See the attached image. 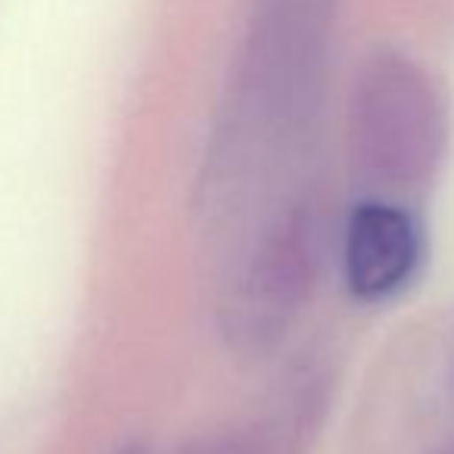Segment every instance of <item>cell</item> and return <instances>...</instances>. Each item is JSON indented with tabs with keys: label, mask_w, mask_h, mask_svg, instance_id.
Wrapping results in <instances>:
<instances>
[{
	"label": "cell",
	"mask_w": 454,
	"mask_h": 454,
	"mask_svg": "<svg viewBox=\"0 0 454 454\" xmlns=\"http://www.w3.org/2000/svg\"><path fill=\"white\" fill-rule=\"evenodd\" d=\"M358 125L380 165L414 171L429 162L439 140V106L429 82L404 59H380L358 97Z\"/></svg>",
	"instance_id": "obj_1"
},
{
	"label": "cell",
	"mask_w": 454,
	"mask_h": 454,
	"mask_svg": "<svg viewBox=\"0 0 454 454\" xmlns=\"http://www.w3.org/2000/svg\"><path fill=\"white\" fill-rule=\"evenodd\" d=\"M420 231L408 212L386 202H361L346 231V280L364 302L395 296L417 271Z\"/></svg>",
	"instance_id": "obj_2"
}]
</instances>
